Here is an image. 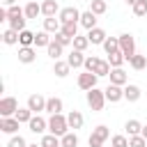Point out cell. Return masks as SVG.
<instances>
[{"label":"cell","instance_id":"44","mask_svg":"<svg viewBox=\"0 0 147 147\" xmlns=\"http://www.w3.org/2000/svg\"><path fill=\"white\" fill-rule=\"evenodd\" d=\"M7 147H28V142H25L23 136H11V140L7 142Z\"/></svg>","mask_w":147,"mask_h":147},{"label":"cell","instance_id":"18","mask_svg":"<svg viewBox=\"0 0 147 147\" xmlns=\"http://www.w3.org/2000/svg\"><path fill=\"white\" fill-rule=\"evenodd\" d=\"M67 62H69L71 69H80V67H85V55H83L80 51H71V53L67 55Z\"/></svg>","mask_w":147,"mask_h":147},{"label":"cell","instance_id":"38","mask_svg":"<svg viewBox=\"0 0 147 147\" xmlns=\"http://www.w3.org/2000/svg\"><path fill=\"white\" fill-rule=\"evenodd\" d=\"M108 62H110V67L113 69H119L124 62H126V57L122 55V51H117V53H113V55H108Z\"/></svg>","mask_w":147,"mask_h":147},{"label":"cell","instance_id":"30","mask_svg":"<svg viewBox=\"0 0 147 147\" xmlns=\"http://www.w3.org/2000/svg\"><path fill=\"white\" fill-rule=\"evenodd\" d=\"M18 46H34V32L30 30L18 32Z\"/></svg>","mask_w":147,"mask_h":147},{"label":"cell","instance_id":"27","mask_svg":"<svg viewBox=\"0 0 147 147\" xmlns=\"http://www.w3.org/2000/svg\"><path fill=\"white\" fill-rule=\"evenodd\" d=\"M14 117H16V119H18V122H21V124H30V119H32V117H34V113H32V110H30V108H28V106H25V108H18V110H16V115H14Z\"/></svg>","mask_w":147,"mask_h":147},{"label":"cell","instance_id":"6","mask_svg":"<svg viewBox=\"0 0 147 147\" xmlns=\"http://www.w3.org/2000/svg\"><path fill=\"white\" fill-rule=\"evenodd\" d=\"M96 80H99V76H96V74H90V71L78 74V87H80V90H85V92L94 90V87H96Z\"/></svg>","mask_w":147,"mask_h":147},{"label":"cell","instance_id":"10","mask_svg":"<svg viewBox=\"0 0 147 147\" xmlns=\"http://www.w3.org/2000/svg\"><path fill=\"white\" fill-rule=\"evenodd\" d=\"M87 39H90V44H94V46H99V44L103 46V41L108 39V34H106V30H103V28H99V25H96V28L87 30Z\"/></svg>","mask_w":147,"mask_h":147},{"label":"cell","instance_id":"4","mask_svg":"<svg viewBox=\"0 0 147 147\" xmlns=\"http://www.w3.org/2000/svg\"><path fill=\"white\" fill-rule=\"evenodd\" d=\"M119 51H122V55L126 57V62L136 55V39H133V34H129V32L119 34Z\"/></svg>","mask_w":147,"mask_h":147},{"label":"cell","instance_id":"21","mask_svg":"<svg viewBox=\"0 0 147 147\" xmlns=\"http://www.w3.org/2000/svg\"><path fill=\"white\" fill-rule=\"evenodd\" d=\"M69 71H71V67H69V62H67V60H55V62H53V74H55L57 78L69 76Z\"/></svg>","mask_w":147,"mask_h":147},{"label":"cell","instance_id":"15","mask_svg":"<svg viewBox=\"0 0 147 147\" xmlns=\"http://www.w3.org/2000/svg\"><path fill=\"white\" fill-rule=\"evenodd\" d=\"M28 126H30L32 133H41V136H44V131H48V119H44L41 115H34Z\"/></svg>","mask_w":147,"mask_h":147},{"label":"cell","instance_id":"40","mask_svg":"<svg viewBox=\"0 0 147 147\" xmlns=\"http://www.w3.org/2000/svg\"><path fill=\"white\" fill-rule=\"evenodd\" d=\"M110 147H129V138L122 136V133H117V136L110 138Z\"/></svg>","mask_w":147,"mask_h":147},{"label":"cell","instance_id":"28","mask_svg":"<svg viewBox=\"0 0 147 147\" xmlns=\"http://www.w3.org/2000/svg\"><path fill=\"white\" fill-rule=\"evenodd\" d=\"M124 129H126L129 138H131V136H140V133H142V124H140L138 119H129V122L124 124Z\"/></svg>","mask_w":147,"mask_h":147},{"label":"cell","instance_id":"2","mask_svg":"<svg viewBox=\"0 0 147 147\" xmlns=\"http://www.w3.org/2000/svg\"><path fill=\"white\" fill-rule=\"evenodd\" d=\"M110 138V131H108V126L106 124H99L96 129H92V133H90V138H87V145L90 147H103V142Z\"/></svg>","mask_w":147,"mask_h":147},{"label":"cell","instance_id":"45","mask_svg":"<svg viewBox=\"0 0 147 147\" xmlns=\"http://www.w3.org/2000/svg\"><path fill=\"white\" fill-rule=\"evenodd\" d=\"M2 2V7H14L16 5V0H0Z\"/></svg>","mask_w":147,"mask_h":147},{"label":"cell","instance_id":"24","mask_svg":"<svg viewBox=\"0 0 147 147\" xmlns=\"http://www.w3.org/2000/svg\"><path fill=\"white\" fill-rule=\"evenodd\" d=\"M23 11H25V18H37V16L41 14V5H39L37 0H30V2L23 7Z\"/></svg>","mask_w":147,"mask_h":147},{"label":"cell","instance_id":"29","mask_svg":"<svg viewBox=\"0 0 147 147\" xmlns=\"http://www.w3.org/2000/svg\"><path fill=\"white\" fill-rule=\"evenodd\" d=\"M60 145H62V147H78V136H76V131L64 133V136L60 138Z\"/></svg>","mask_w":147,"mask_h":147},{"label":"cell","instance_id":"13","mask_svg":"<svg viewBox=\"0 0 147 147\" xmlns=\"http://www.w3.org/2000/svg\"><path fill=\"white\" fill-rule=\"evenodd\" d=\"M110 85H119V87H124V85H129V76H126V71L119 67V69H113L110 71Z\"/></svg>","mask_w":147,"mask_h":147},{"label":"cell","instance_id":"12","mask_svg":"<svg viewBox=\"0 0 147 147\" xmlns=\"http://www.w3.org/2000/svg\"><path fill=\"white\" fill-rule=\"evenodd\" d=\"M103 92H106V101H110V103H117L124 99V87H119V85H108Z\"/></svg>","mask_w":147,"mask_h":147},{"label":"cell","instance_id":"46","mask_svg":"<svg viewBox=\"0 0 147 147\" xmlns=\"http://www.w3.org/2000/svg\"><path fill=\"white\" fill-rule=\"evenodd\" d=\"M140 136H142V138H145V140H147V124H145V126H142V133H140Z\"/></svg>","mask_w":147,"mask_h":147},{"label":"cell","instance_id":"3","mask_svg":"<svg viewBox=\"0 0 147 147\" xmlns=\"http://www.w3.org/2000/svg\"><path fill=\"white\" fill-rule=\"evenodd\" d=\"M87 106H90L94 113L103 110V106H106V92H103V90H99V87L90 90V92H87Z\"/></svg>","mask_w":147,"mask_h":147},{"label":"cell","instance_id":"20","mask_svg":"<svg viewBox=\"0 0 147 147\" xmlns=\"http://www.w3.org/2000/svg\"><path fill=\"white\" fill-rule=\"evenodd\" d=\"M80 28H85V30H92V28H96V14H92L90 9L87 11H83L80 14Z\"/></svg>","mask_w":147,"mask_h":147},{"label":"cell","instance_id":"8","mask_svg":"<svg viewBox=\"0 0 147 147\" xmlns=\"http://www.w3.org/2000/svg\"><path fill=\"white\" fill-rule=\"evenodd\" d=\"M18 126H21V122H18L16 117H0V131H2V133L14 136V133L18 131Z\"/></svg>","mask_w":147,"mask_h":147},{"label":"cell","instance_id":"41","mask_svg":"<svg viewBox=\"0 0 147 147\" xmlns=\"http://www.w3.org/2000/svg\"><path fill=\"white\" fill-rule=\"evenodd\" d=\"M131 9H133V14H136V16H147V0H138Z\"/></svg>","mask_w":147,"mask_h":147},{"label":"cell","instance_id":"43","mask_svg":"<svg viewBox=\"0 0 147 147\" xmlns=\"http://www.w3.org/2000/svg\"><path fill=\"white\" fill-rule=\"evenodd\" d=\"M129 147H147V140L142 136H131L129 138Z\"/></svg>","mask_w":147,"mask_h":147},{"label":"cell","instance_id":"48","mask_svg":"<svg viewBox=\"0 0 147 147\" xmlns=\"http://www.w3.org/2000/svg\"><path fill=\"white\" fill-rule=\"evenodd\" d=\"M28 147H41V145H37V142H34V145H28Z\"/></svg>","mask_w":147,"mask_h":147},{"label":"cell","instance_id":"11","mask_svg":"<svg viewBox=\"0 0 147 147\" xmlns=\"http://www.w3.org/2000/svg\"><path fill=\"white\" fill-rule=\"evenodd\" d=\"M37 60V51H34V46H21L18 48V62H23V64H32Z\"/></svg>","mask_w":147,"mask_h":147},{"label":"cell","instance_id":"33","mask_svg":"<svg viewBox=\"0 0 147 147\" xmlns=\"http://www.w3.org/2000/svg\"><path fill=\"white\" fill-rule=\"evenodd\" d=\"M106 9H108L106 0H90V11H92V14L101 16V14H106Z\"/></svg>","mask_w":147,"mask_h":147},{"label":"cell","instance_id":"47","mask_svg":"<svg viewBox=\"0 0 147 147\" xmlns=\"http://www.w3.org/2000/svg\"><path fill=\"white\" fill-rule=\"evenodd\" d=\"M124 2H126V5H131V7H133V5H136V2H138V0H124Z\"/></svg>","mask_w":147,"mask_h":147},{"label":"cell","instance_id":"35","mask_svg":"<svg viewBox=\"0 0 147 147\" xmlns=\"http://www.w3.org/2000/svg\"><path fill=\"white\" fill-rule=\"evenodd\" d=\"M2 41H5L7 46H14V44H18V32H16V30H11V28H7V30L2 32Z\"/></svg>","mask_w":147,"mask_h":147},{"label":"cell","instance_id":"14","mask_svg":"<svg viewBox=\"0 0 147 147\" xmlns=\"http://www.w3.org/2000/svg\"><path fill=\"white\" fill-rule=\"evenodd\" d=\"M140 96H142V90H140L138 85H133V83L124 85V99H126L129 103H136V101H140Z\"/></svg>","mask_w":147,"mask_h":147},{"label":"cell","instance_id":"9","mask_svg":"<svg viewBox=\"0 0 147 147\" xmlns=\"http://www.w3.org/2000/svg\"><path fill=\"white\" fill-rule=\"evenodd\" d=\"M80 14L83 11H78L76 7H62V11L57 14V18L62 23H74V21H80Z\"/></svg>","mask_w":147,"mask_h":147},{"label":"cell","instance_id":"23","mask_svg":"<svg viewBox=\"0 0 147 147\" xmlns=\"http://www.w3.org/2000/svg\"><path fill=\"white\" fill-rule=\"evenodd\" d=\"M51 41H53V37H51L46 30H41V32L34 34V48H48Z\"/></svg>","mask_w":147,"mask_h":147},{"label":"cell","instance_id":"19","mask_svg":"<svg viewBox=\"0 0 147 147\" xmlns=\"http://www.w3.org/2000/svg\"><path fill=\"white\" fill-rule=\"evenodd\" d=\"M62 110H64V103H62L60 96H51V99L46 101V113H51V115H60Z\"/></svg>","mask_w":147,"mask_h":147},{"label":"cell","instance_id":"1","mask_svg":"<svg viewBox=\"0 0 147 147\" xmlns=\"http://www.w3.org/2000/svg\"><path fill=\"white\" fill-rule=\"evenodd\" d=\"M48 133H53V136H57V138H62L64 133H69V122H67V115H51V119H48Z\"/></svg>","mask_w":147,"mask_h":147},{"label":"cell","instance_id":"25","mask_svg":"<svg viewBox=\"0 0 147 147\" xmlns=\"http://www.w3.org/2000/svg\"><path fill=\"white\" fill-rule=\"evenodd\" d=\"M25 21H28V18H25V14H21V16H11L7 23H9V28H11V30L23 32V30H25Z\"/></svg>","mask_w":147,"mask_h":147},{"label":"cell","instance_id":"32","mask_svg":"<svg viewBox=\"0 0 147 147\" xmlns=\"http://www.w3.org/2000/svg\"><path fill=\"white\" fill-rule=\"evenodd\" d=\"M129 64H131V69H136V71H142V69L147 67V57H145V55H138V53H136V55H133V57L129 60Z\"/></svg>","mask_w":147,"mask_h":147},{"label":"cell","instance_id":"16","mask_svg":"<svg viewBox=\"0 0 147 147\" xmlns=\"http://www.w3.org/2000/svg\"><path fill=\"white\" fill-rule=\"evenodd\" d=\"M62 9H60V5H57V0H44L41 2V14L46 16V18H51V16H57Z\"/></svg>","mask_w":147,"mask_h":147},{"label":"cell","instance_id":"31","mask_svg":"<svg viewBox=\"0 0 147 147\" xmlns=\"http://www.w3.org/2000/svg\"><path fill=\"white\" fill-rule=\"evenodd\" d=\"M46 51H48V57H53V62H55V60H60V57H62V53H64V46H60L57 41H51V46H48Z\"/></svg>","mask_w":147,"mask_h":147},{"label":"cell","instance_id":"42","mask_svg":"<svg viewBox=\"0 0 147 147\" xmlns=\"http://www.w3.org/2000/svg\"><path fill=\"white\" fill-rule=\"evenodd\" d=\"M53 41H57V44H60V46H64V48H67L69 44H74V39H71V37H67L64 32H57V34H53Z\"/></svg>","mask_w":147,"mask_h":147},{"label":"cell","instance_id":"7","mask_svg":"<svg viewBox=\"0 0 147 147\" xmlns=\"http://www.w3.org/2000/svg\"><path fill=\"white\" fill-rule=\"evenodd\" d=\"M46 101H48V99H44L39 92H37V94H30V96H28V108H30L34 115L46 113Z\"/></svg>","mask_w":147,"mask_h":147},{"label":"cell","instance_id":"17","mask_svg":"<svg viewBox=\"0 0 147 147\" xmlns=\"http://www.w3.org/2000/svg\"><path fill=\"white\" fill-rule=\"evenodd\" d=\"M44 30H46L48 34H57V32L62 30V21H60L57 16H51V18H44Z\"/></svg>","mask_w":147,"mask_h":147},{"label":"cell","instance_id":"49","mask_svg":"<svg viewBox=\"0 0 147 147\" xmlns=\"http://www.w3.org/2000/svg\"><path fill=\"white\" fill-rule=\"evenodd\" d=\"M60 147H62V145H60Z\"/></svg>","mask_w":147,"mask_h":147},{"label":"cell","instance_id":"34","mask_svg":"<svg viewBox=\"0 0 147 147\" xmlns=\"http://www.w3.org/2000/svg\"><path fill=\"white\" fill-rule=\"evenodd\" d=\"M78 25H80L78 21H74V23H62V30H60V32H64L67 37L74 39V37H78Z\"/></svg>","mask_w":147,"mask_h":147},{"label":"cell","instance_id":"22","mask_svg":"<svg viewBox=\"0 0 147 147\" xmlns=\"http://www.w3.org/2000/svg\"><path fill=\"white\" fill-rule=\"evenodd\" d=\"M67 122H69V129H80L83 126V122H85V117H83V113L80 110H71L69 115H67Z\"/></svg>","mask_w":147,"mask_h":147},{"label":"cell","instance_id":"36","mask_svg":"<svg viewBox=\"0 0 147 147\" xmlns=\"http://www.w3.org/2000/svg\"><path fill=\"white\" fill-rule=\"evenodd\" d=\"M74 51H80V53H85V48L90 46V39H87V34L83 37V34H78V37H74Z\"/></svg>","mask_w":147,"mask_h":147},{"label":"cell","instance_id":"39","mask_svg":"<svg viewBox=\"0 0 147 147\" xmlns=\"http://www.w3.org/2000/svg\"><path fill=\"white\" fill-rule=\"evenodd\" d=\"M99 60H101V57H96V55H87V57H85V67H83V69H85V71H90V74H94V69H96Z\"/></svg>","mask_w":147,"mask_h":147},{"label":"cell","instance_id":"26","mask_svg":"<svg viewBox=\"0 0 147 147\" xmlns=\"http://www.w3.org/2000/svg\"><path fill=\"white\" fill-rule=\"evenodd\" d=\"M103 51H106V55L117 53V51H119V37H108V39L103 41Z\"/></svg>","mask_w":147,"mask_h":147},{"label":"cell","instance_id":"5","mask_svg":"<svg viewBox=\"0 0 147 147\" xmlns=\"http://www.w3.org/2000/svg\"><path fill=\"white\" fill-rule=\"evenodd\" d=\"M18 110V101L14 96H2L0 99V117H14Z\"/></svg>","mask_w":147,"mask_h":147},{"label":"cell","instance_id":"37","mask_svg":"<svg viewBox=\"0 0 147 147\" xmlns=\"http://www.w3.org/2000/svg\"><path fill=\"white\" fill-rule=\"evenodd\" d=\"M39 145H41V147H60V138L53 136V133H44Z\"/></svg>","mask_w":147,"mask_h":147}]
</instances>
